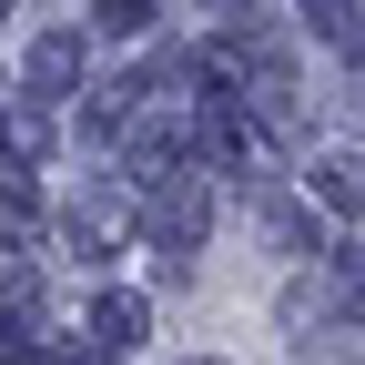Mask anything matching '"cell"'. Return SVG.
Segmentation results:
<instances>
[{"label": "cell", "mask_w": 365, "mask_h": 365, "mask_svg": "<svg viewBox=\"0 0 365 365\" xmlns=\"http://www.w3.org/2000/svg\"><path fill=\"white\" fill-rule=\"evenodd\" d=\"M314 193H325L335 213H365V163H355V153H335V163H314Z\"/></svg>", "instance_id": "1"}, {"label": "cell", "mask_w": 365, "mask_h": 365, "mask_svg": "<svg viewBox=\"0 0 365 365\" xmlns=\"http://www.w3.org/2000/svg\"><path fill=\"white\" fill-rule=\"evenodd\" d=\"M31 81H41V91H61V81H81V41H61V31H51V41H41V51H31Z\"/></svg>", "instance_id": "2"}, {"label": "cell", "mask_w": 365, "mask_h": 365, "mask_svg": "<svg viewBox=\"0 0 365 365\" xmlns=\"http://www.w3.org/2000/svg\"><path fill=\"white\" fill-rule=\"evenodd\" d=\"M91 325H102V345H132V335H143V294H102Z\"/></svg>", "instance_id": "3"}]
</instances>
